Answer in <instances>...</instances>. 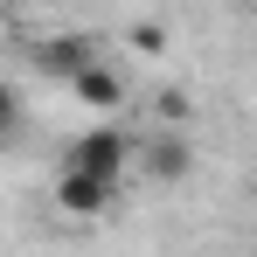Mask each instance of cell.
<instances>
[{"mask_svg":"<svg viewBox=\"0 0 257 257\" xmlns=\"http://www.w3.org/2000/svg\"><path fill=\"white\" fill-rule=\"evenodd\" d=\"M63 167H90V174H104V181H125V167H132V132H118V125L77 132V139L63 146Z\"/></svg>","mask_w":257,"mask_h":257,"instance_id":"1","label":"cell"},{"mask_svg":"<svg viewBox=\"0 0 257 257\" xmlns=\"http://www.w3.org/2000/svg\"><path fill=\"white\" fill-rule=\"evenodd\" d=\"M132 160L146 167V181H188L195 174V146H188L181 125H160L146 146H132Z\"/></svg>","mask_w":257,"mask_h":257,"instance_id":"2","label":"cell"},{"mask_svg":"<svg viewBox=\"0 0 257 257\" xmlns=\"http://www.w3.org/2000/svg\"><path fill=\"white\" fill-rule=\"evenodd\" d=\"M90 56H97V35H84V28H63V35H42V42L28 49V63H35L42 77H56V84H70V77L84 70Z\"/></svg>","mask_w":257,"mask_h":257,"instance_id":"3","label":"cell"},{"mask_svg":"<svg viewBox=\"0 0 257 257\" xmlns=\"http://www.w3.org/2000/svg\"><path fill=\"white\" fill-rule=\"evenodd\" d=\"M111 202H118V181H104L90 167H63L56 174V209L63 215H104Z\"/></svg>","mask_w":257,"mask_h":257,"instance_id":"4","label":"cell"},{"mask_svg":"<svg viewBox=\"0 0 257 257\" xmlns=\"http://www.w3.org/2000/svg\"><path fill=\"white\" fill-rule=\"evenodd\" d=\"M125 90H132V84L104 63V56H90L84 70L70 77V97H77V104H90V111H118V104H125Z\"/></svg>","mask_w":257,"mask_h":257,"instance_id":"5","label":"cell"},{"mask_svg":"<svg viewBox=\"0 0 257 257\" xmlns=\"http://www.w3.org/2000/svg\"><path fill=\"white\" fill-rule=\"evenodd\" d=\"M125 42L139 49V56H167V28H160V21H132Z\"/></svg>","mask_w":257,"mask_h":257,"instance_id":"6","label":"cell"},{"mask_svg":"<svg viewBox=\"0 0 257 257\" xmlns=\"http://www.w3.org/2000/svg\"><path fill=\"white\" fill-rule=\"evenodd\" d=\"M14 132H21V90H14L7 77H0V146H7Z\"/></svg>","mask_w":257,"mask_h":257,"instance_id":"7","label":"cell"},{"mask_svg":"<svg viewBox=\"0 0 257 257\" xmlns=\"http://www.w3.org/2000/svg\"><path fill=\"white\" fill-rule=\"evenodd\" d=\"M188 111H195V104H188L181 90H160V104H153V118H160V125H188Z\"/></svg>","mask_w":257,"mask_h":257,"instance_id":"8","label":"cell"}]
</instances>
